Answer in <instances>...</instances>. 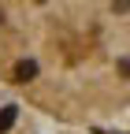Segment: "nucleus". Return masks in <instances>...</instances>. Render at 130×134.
Masks as SVG:
<instances>
[{
	"label": "nucleus",
	"instance_id": "obj_1",
	"mask_svg": "<svg viewBox=\"0 0 130 134\" xmlns=\"http://www.w3.org/2000/svg\"><path fill=\"white\" fill-rule=\"evenodd\" d=\"M34 75H37V63L34 60H22L19 67H15V78H19V82H30Z\"/></svg>",
	"mask_w": 130,
	"mask_h": 134
},
{
	"label": "nucleus",
	"instance_id": "obj_2",
	"mask_svg": "<svg viewBox=\"0 0 130 134\" xmlns=\"http://www.w3.org/2000/svg\"><path fill=\"white\" fill-rule=\"evenodd\" d=\"M15 115H19V108H15V104H8V108H0V134H4V130H11V123H15Z\"/></svg>",
	"mask_w": 130,
	"mask_h": 134
}]
</instances>
